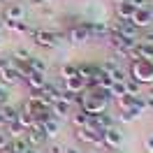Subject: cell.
<instances>
[{"label":"cell","instance_id":"83f0119b","mask_svg":"<svg viewBox=\"0 0 153 153\" xmlns=\"http://www.w3.org/2000/svg\"><path fill=\"white\" fill-rule=\"evenodd\" d=\"M5 130H7V134H10V139H19V137H23V134H26V128H23L21 123H16V121H14V123H10Z\"/></svg>","mask_w":153,"mask_h":153},{"label":"cell","instance_id":"e575fe53","mask_svg":"<svg viewBox=\"0 0 153 153\" xmlns=\"http://www.w3.org/2000/svg\"><path fill=\"white\" fill-rule=\"evenodd\" d=\"M142 146H144V151H146V153H153V132H146V134H144Z\"/></svg>","mask_w":153,"mask_h":153},{"label":"cell","instance_id":"4dcf8cb0","mask_svg":"<svg viewBox=\"0 0 153 153\" xmlns=\"http://www.w3.org/2000/svg\"><path fill=\"white\" fill-rule=\"evenodd\" d=\"M137 118H134L130 111H116V123L118 125H130V123H134Z\"/></svg>","mask_w":153,"mask_h":153},{"label":"cell","instance_id":"e0dca14e","mask_svg":"<svg viewBox=\"0 0 153 153\" xmlns=\"http://www.w3.org/2000/svg\"><path fill=\"white\" fill-rule=\"evenodd\" d=\"M60 118H56V116H51L47 123H42V128H44V134H47V139H56L58 134H60Z\"/></svg>","mask_w":153,"mask_h":153},{"label":"cell","instance_id":"74e56055","mask_svg":"<svg viewBox=\"0 0 153 153\" xmlns=\"http://www.w3.org/2000/svg\"><path fill=\"white\" fill-rule=\"evenodd\" d=\"M7 67H14V58L12 56H2L0 58V70H7Z\"/></svg>","mask_w":153,"mask_h":153},{"label":"cell","instance_id":"9c48e42d","mask_svg":"<svg viewBox=\"0 0 153 153\" xmlns=\"http://www.w3.org/2000/svg\"><path fill=\"white\" fill-rule=\"evenodd\" d=\"M130 21H132V23H134V26H137L139 30H149V28L153 26L151 5H149V7H144V10H137V12H134V16H132Z\"/></svg>","mask_w":153,"mask_h":153},{"label":"cell","instance_id":"816d5d0a","mask_svg":"<svg viewBox=\"0 0 153 153\" xmlns=\"http://www.w3.org/2000/svg\"><path fill=\"white\" fill-rule=\"evenodd\" d=\"M151 14H153V5H151Z\"/></svg>","mask_w":153,"mask_h":153},{"label":"cell","instance_id":"b9f144b4","mask_svg":"<svg viewBox=\"0 0 153 153\" xmlns=\"http://www.w3.org/2000/svg\"><path fill=\"white\" fill-rule=\"evenodd\" d=\"M142 42H151V44H153V30H151V28L142 35Z\"/></svg>","mask_w":153,"mask_h":153},{"label":"cell","instance_id":"1f68e13d","mask_svg":"<svg viewBox=\"0 0 153 153\" xmlns=\"http://www.w3.org/2000/svg\"><path fill=\"white\" fill-rule=\"evenodd\" d=\"M44 153H63V146L58 142H53V139H49V142L44 144Z\"/></svg>","mask_w":153,"mask_h":153},{"label":"cell","instance_id":"5bb4252c","mask_svg":"<svg viewBox=\"0 0 153 153\" xmlns=\"http://www.w3.org/2000/svg\"><path fill=\"white\" fill-rule=\"evenodd\" d=\"M114 123H116V118L109 114V111L97 114V116H91V121H88V125H91V128H97V130H107V128H111Z\"/></svg>","mask_w":153,"mask_h":153},{"label":"cell","instance_id":"d4e9b609","mask_svg":"<svg viewBox=\"0 0 153 153\" xmlns=\"http://www.w3.org/2000/svg\"><path fill=\"white\" fill-rule=\"evenodd\" d=\"M42 109H44V107H39L37 102H35V100H30V97L23 102V107H21V111H23V114H28V116H33V118H35Z\"/></svg>","mask_w":153,"mask_h":153},{"label":"cell","instance_id":"d6a6232c","mask_svg":"<svg viewBox=\"0 0 153 153\" xmlns=\"http://www.w3.org/2000/svg\"><path fill=\"white\" fill-rule=\"evenodd\" d=\"M121 95H128L125 93V84H121V81H114V86H111V97H121Z\"/></svg>","mask_w":153,"mask_h":153},{"label":"cell","instance_id":"277c9868","mask_svg":"<svg viewBox=\"0 0 153 153\" xmlns=\"http://www.w3.org/2000/svg\"><path fill=\"white\" fill-rule=\"evenodd\" d=\"M111 28H114V33H118L121 37H125L128 42H132V44H137V42L142 39L139 28L134 26L132 21H121V19H116V23H111Z\"/></svg>","mask_w":153,"mask_h":153},{"label":"cell","instance_id":"bcb514c9","mask_svg":"<svg viewBox=\"0 0 153 153\" xmlns=\"http://www.w3.org/2000/svg\"><path fill=\"white\" fill-rule=\"evenodd\" d=\"M5 47V33H0V49Z\"/></svg>","mask_w":153,"mask_h":153},{"label":"cell","instance_id":"d590c367","mask_svg":"<svg viewBox=\"0 0 153 153\" xmlns=\"http://www.w3.org/2000/svg\"><path fill=\"white\" fill-rule=\"evenodd\" d=\"M42 19H47V21L56 19V10L51 7V2H49V5H42Z\"/></svg>","mask_w":153,"mask_h":153},{"label":"cell","instance_id":"7402d4cb","mask_svg":"<svg viewBox=\"0 0 153 153\" xmlns=\"http://www.w3.org/2000/svg\"><path fill=\"white\" fill-rule=\"evenodd\" d=\"M134 51H137L139 58H151L153 60V44L151 42H142V39H139V42L134 44Z\"/></svg>","mask_w":153,"mask_h":153},{"label":"cell","instance_id":"8fae6325","mask_svg":"<svg viewBox=\"0 0 153 153\" xmlns=\"http://www.w3.org/2000/svg\"><path fill=\"white\" fill-rule=\"evenodd\" d=\"M49 111L56 116V118L63 121V118H70V114L74 111V107L70 105V102H65V100H60V97H58V100H53V105L49 107Z\"/></svg>","mask_w":153,"mask_h":153},{"label":"cell","instance_id":"f1b7e54d","mask_svg":"<svg viewBox=\"0 0 153 153\" xmlns=\"http://www.w3.org/2000/svg\"><path fill=\"white\" fill-rule=\"evenodd\" d=\"M142 91H144V86L137 81V79H132V76H130V79L125 81V93H128V95H139Z\"/></svg>","mask_w":153,"mask_h":153},{"label":"cell","instance_id":"f6af8a7d","mask_svg":"<svg viewBox=\"0 0 153 153\" xmlns=\"http://www.w3.org/2000/svg\"><path fill=\"white\" fill-rule=\"evenodd\" d=\"M2 128H7V121H5V116H2V111H0V130Z\"/></svg>","mask_w":153,"mask_h":153},{"label":"cell","instance_id":"c3c4849f","mask_svg":"<svg viewBox=\"0 0 153 153\" xmlns=\"http://www.w3.org/2000/svg\"><path fill=\"white\" fill-rule=\"evenodd\" d=\"M81 153H97L95 149H81Z\"/></svg>","mask_w":153,"mask_h":153},{"label":"cell","instance_id":"7bdbcfd3","mask_svg":"<svg viewBox=\"0 0 153 153\" xmlns=\"http://www.w3.org/2000/svg\"><path fill=\"white\" fill-rule=\"evenodd\" d=\"M23 153H42V149H35V146H28Z\"/></svg>","mask_w":153,"mask_h":153},{"label":"cell","instance_id":"ba28073f","mask_svg":"<svg viewBox=\"0 0 153 153\" xmlns=\"http://www.w3.org/2000/svg\"><path fill=\"white\" fill-rule=\"evenodd\" d=\"M67 39H70L72 44H84V42H88V39H91V33H88L86 21H84V23H76V26H72V28L67 30Z\"/></svg>","mask_w":153,"mask_h":153},{"label":"cell","instance_id":"7c38bea8","mask_svg":"<svg viewBox=\"0 0 153 153\" xmlns=\"http://www.w3.org/2000/svg\"><path fill=\"white\" fill-rule=\"evenodd\" d=\"M23 81V76L14 70V67H7V70H0V86L10 88V86H16Z\"/></svg>","mask_w":153,"mask_h":153},{"label":"cell","instance_id":"60d3db41","mask_svg":"<svg viewBox=\"0 0 153 153\" xmlns=\"http://www.w3.org/2000/svg\"><path fill=\"white\" fill-rule=\"evenodd\" d=\"M63 153H81V146H76V144H70V146H63Z\"/></svg>","mask_w":153,"mask_h":153},{"label":"cell","instance_id":"52a82bcc","mask_svg":"<svg viewBox=\"0 0 153 153\" xmlns=\"http://www.w3.org/2000/svg\"><path fill=\"white\" fill-rule=\"evenodd\" d=\"M60 81H63V91H70V93H76V95H81L88 88V79L81 74H74L70 79H60Z\"/></svg>","mask_w":153,"mask_h":153},{"label":"cell","instance_id":"ab89813d","mask_svg":"<svg viewBox=\"0 0 153 153\" xmlns=\"http://www.w3.org/2000/svg\"><path fill=\"white\" fill-rule=\"evenodd\" d=\"M7 100H10V93H7V88L0 86V105H7Z\"/></svg>","mask_w":153,"mask_h":153},{"label":"cell","instance_id":"44dd1931","mask_svg":"<svg viewBox=\"0 0 153 153\" xmlns=\"http://www.w3.org/2000/svg\"><path fill=\"white\" fill-rule=\"evenodd\" d=\"M114 102H116V111H130L134 107V95H121Z\"/></svg>","mask_w":153,"mask_h":153},{"label":"cell","instance_id":"f35d334b","mask_svg":"<svg viewBox=\"0 0 153 153\" xmlns=\"http://www.w3.org/2000/svg\"><path fill=\"white\" fill-rule=\"evenodd\" d=\"M144 95H146V100H149V105H151V109H153V84L144 88Z\"/></svg>","mask_w":153,"mask_h":153},{"label":"cell","instance_id":"2e32d148","mask_svg":"<svg viewBox=\"0 0 153 153\" xmlns=\"http://www.w3.org/2000/svg\"><path fill=\"white\" fill-rule=\"evenodd\" d=\"M28 97H30V100H35V102H37L39 107H44V109H49V107L53 105V95L49 93L47 88H42V91H33Z\"/></svg>","mask_w":153,"mask_h":153},{"label":"cell","instance_id":"484cf974","mask_svg":"<svg viewBox=\"0 0 153 153\" xmlns=\"http://www.w3.org/2000/svg\"><path fill=\"white\" fill-rule=\"evenodd\" d=\"M0 111H2V116H5V121H7V125L14 123L16 121V116H19V109L12 105H0Z\"/></svg>","mask_w":153,"mask_h":153},{"label":"cell","instance_id":"603a6c76","mask_svg":"<svg viewBox=\"0 0 153 153\" xmlns=\"http://www.w3.org/2000/svg\"><path fill=\"white\" fill-rule=\"evenodd\" d=\"M74 74H79L76 63H63L60 70H58V76H60V79H70V76H74Z\"/></svg>","mask_w":153,"mask_h":153},{"label":"cell","instance_id":"7dc6e473","mask_svg":"<svg viewBox=\"0 0 153 153\" xmlns=\"http://www.w3.org/2000/svg\"><path fill=\"white\" fill-rule=\"evenodd\" d=\"M37 5H49V2H53V0H35Z\"/></svg>","mask_w":153,"mask_h":153},{"label":"cell","instance_id":"9a60e30c","mask_svg":"<svg viewBox=\"0 0 153 153\" xmlns=\"http://www.w3.org/2000/svg\"><path fill=\"white\" fill-rule=\"evenodd\" d=\"M134 12H137V7H134L132 0L118 2V5H116V19H121V21H130V19L134 16Z\"/></svg>","mask_w":153,"mask_h":153},{"label":"cell","instance_id":"6da1fadb","mask_svg":"<svg viewBox=\"0 0 153 153\" xmlns=\"http://www.w3.org/2000/svg\"><path fill=\"white\" fill-rule=\"evenodd\" d=\"M109 100H102V97H97L91 88H86L81 95H79V109H84L88 116H97V114H105L109 111Z\"/></svg>","mask_w":153,"mask_h":153},{"label":"cell","instance_id":"f907efd6","mask_svg":"<svg viewBox=\"0 0 153 153\" xmlns=\"http://www.w3.org/2000/svg\"><path fill=\"white\" fill-rule=\"evenodd\" d=\"M114 2H116V5H118V2H125V0H114Z\"/></svg>","mask_w":153,"mask_h":153},{"label":"cell","instance_id":"8992f818","mask_svg":"<svg viewBox=\"0 0 153 153\" xmlns=\"http://www.w3.org/2000/svg\"><path fill=\"white\" fill-rule=\"evenodd\" d=\"M86 26L91 33V39H107L114 30L109 21H86Z\"/></svg>","mask_w":153,"mask_h":153},{"label":"cell","instance_id":"4fadbf2b","mask_svg":"<svg viewBox=\"0 0 153 153\" xmlns=\"http://www.w3.org/2000/svg\"><path fill=\"white\" fill-rule=\"evenodd\" d=\"M23 81H26V86H28L30 93H33V91H42V88H47V84H49L47 74H39V72H30Z\"/></svg>","mask_w":153,"mask_h":153},{"label":"cell","instance_id":"30bf717a","mask_svg":"<svg viewBox=\"0 0 153 153\" xmlns=\"http://www.w3.org/2000/svg\"><path fill=\"white\" fill-rule=\"evenodd\" d=\"M2 19L5 21H23L26 19V7L21 2H10L5 12H2Z\"/></svg>","mask_w":153,"mask_h":153},{"label":"cell","instance_id":"cb8c5ba5","mask_svg":"<svg viewBox=\"0 0 153 153\" xmlns=\"http://www.w3.org/2000/svg\"><path fill=\"white\" fill-rule=\"evenodd\" d=\"M28 65H30V70H33V72H39V74H47V60H44V58H39V56H33L28 60Z\"/></svg>","mask_w":153,"mask_h":153},{"label":"cell","instance_id":"5b68a950","mask_svg":"<svg viewBox=\"0 0 153 153\" xmlns=\"http://www.w3.org/2000/svg\"><path fill=\"white\" fill-rule=\"evenodd\" d=\"M102 137H105V149H118V146L123 144V139H125V132H123V128L118 123H114L111 128L102 130Z\"/></svg>","mask_w":153,"mask_h":153},{"label":"cell","instance_id":"ffe728a7","mask_svg":"<svg viewBox=\"0 0 153 153\" xmlns=\"http://www.w3.org/2000/svg\"><path fill=\"white\" fill-rule=\"evenodd\" d=\"M76 67H79V74L86 76V79H93V76L100 72V65H97V63H76Z\"/></svg>","mask_w":153,"mask_h":153},{"label":"cell","instance_id":"f546056e","mask_svg":"<svg viewBox=\"0 0 153 153\" xmlns=\"http://www.w3.org/2000/svg\"><path fill=\"white\" fill-rule=\"evenodd\" d=\"M116 67H121V65H118V60H116V56L114 58H105V60L100 63V70H102L105 74H111Z\"/></svg>","mask_w":153,"mask_h":153},{"label":"cell","instance_id":"ac0fdd59","mask_svg":"<svg viewBox=\"0 0 153 153\" xmlns=\"http://www.w3.org/2000/svg\"><path fill=\"white\" fill-rule=\"evenodd\" d=\"M7 30L10 33H16V35H33L35 28L28 26L26 21H7Z\"/></svg>","mask_w":153,"mask_h":153},{"label":"cell","instance_id":"ee69618b","mask_svg":"<svg viewBox=\"0 0 153 153\" xmlns=\"http://www.w3.org/2000/svg\"><path fill=\"white\" fill-rule=\"evenodd\" d=\"M5 30H7V21L0 16V33H5Z\"/></svg>","mask_w":153,"mask_h":153},{"label":"cell","instance_id":"4316f807","mask_svg":"<svg viewBox=\"0 0 153 153\" xmlns=\"http://www.w3.org/2000/svg\"><path fill=\"white\" fill-rule=\"evenodd\" d=\"M12 58H14V60H21V63H28L30 58H33V53H30L28 47H16L12 51Z\"/></svg>","mask_w":153,"mask_h":153},{"label":"cell","instance_id":"f5cc1de1","mask_svg":"<svg viewBox=\"0 0 153 153\" xmlns=\"http://www.w3.org/2000/svg\"><path fill=\"white\" fill-rule=\"evenodd\" d=\"M146 2H151V0H146Z\"/></svg>","mask_w":153,"mask_h":153},{"label":"cell","instance_id":"d6986e66","mask_svg":"<svg viewBox=\"0 0 153 153\" xmlns=\"http://www.w3.org/2000/svg\"><path fill=\"white\" fill-rule=\"evenodd\" d=\"M70 121H72V128L76 130V128H86L88 121H91V116H88L84 109H79V107H76L74 111L70 114Z\"/></svg>","mask_w":153,"mask_h":153},{"label":"cell","instance_id":"681fc988","mask_svg":"<svg viewBox=\"0 0 153 153\" xmlns=\"http://www.w3.org/2000/svg\"><path fill=\"white\" fill-rule=\"evenodd\" d=\"M0 2H7V5H10V2H16V0H0Z\"/></svg>","mask_w":153,"mask_h":153},{"label":"cell","instance_id":"3957f363","mask_svg":"<svg viewBox=\"0 0 153 153\" xmlns=\"http://www.w3.org/2000/svg\"><path fill=\"white\" fill-rule=\"evenodd\" d=\"M33 42L42 49H56L60 44V37H63V33H58V30H49V28H35V33L30 35Z\"/></svg>","mask_w":153,"mask_h":153},{"label":"cell","instance_id":"7a4b0ae2","mask_svg":"<svg viewBox=\"0 0 153 153\" xmlns=\"http://www.w3.org/2000/svg\"><path fill=\"white\" fill-rule=\"evenodd\" d=\"M128 72H130V76L137 79L142 86H151V84H153V60H151V58H137V60H130Z\"/></svg>","mask_w":153,"mask_h":153},{"label":"cell","instance_id":"8d00e7d4","mask_svg":"<svg viewBox=\"0 0 153 153\" xmlns=\"http://www.w3.org/2000/svg\"><path fill=\"white\" fill-rule=\"evenodd\" d=\"M10 134H7V130H5V128H2V130H0V151H5V149H7V146H10Z\"/></svg>","mask_w":153,"mask_h":153},{"label":"cell","instance_id":"836d02e7","mask_svg":"<svg viewBox=\"0 0 153 153\" xmlns=\"http://www.w3.org/2000/svg\"><path fill=\"white\" fill-rule=\"evenodd\" d=\"M16 123H21V125H23V128H26V130H28L30 125H33V116L23 114V111H21V109H19V116H16Z\"/></svg>","mask_w":153,"mask_h":153}]
</instances>
